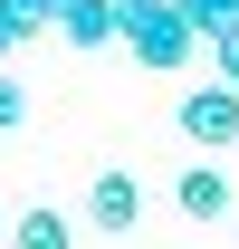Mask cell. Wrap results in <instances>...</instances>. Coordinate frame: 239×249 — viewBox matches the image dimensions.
I'll return each mask as SVG.
<instances>
[{
  "label": "cell",
  "mask_w": 239,
  "mask_h": 249,
  "mask_svg": "<svg viewBox=\"0 0 239 249\" xmlns=\"http://www.w3.org/2000/svg\"><path fill=\"white\" fill-rule=\"evenodd\" d=\"M10 48H19V29H10V19H0V58H10Z\"/></svg>",
  "instance_id": "obj_11"
},
{
  "label": "cell",
  "mask_w": 239,
  "mask_h": 249,
  "mask_svg": "<svg viewBox=\"0 0 239 249\" xmlns=\"http://www.w3.org/2000/svg\"><path fill=\"white\" fill-rule=\"evenodd\" d=\"M0 249H77V220L58 201H38V211H10V240Z\"/></svg>",
  "instance_id": "obj_5"
},
{
  "label": "cell",
  "mask_w": 239,
  "mask_h": 249,
  "mask_svg": "<svg viewBox=\"0 0 239 249\" xmlns=\"http://www.w3.org/2000/svg\"><path fill=\"white\" fill-rule=\"evenodd\" d=\"M115 38L134 48L144 67H191V48H201V29L182 19V0H115Z\"/></svg>",
  "instance_id": "obj_1"
},
{
  "label": "cell",
  "mask_w": 239,
  "mask_h": 249,
  "mask_svg": "<svg viewBox=\"0 0 239 249\" xmlns=\"http://www.w3.org/2000/svg\"><path fill=\"white\" fill-rule=\"evenodd\" d=\"M144 211H153V201H144V182H134L124 163H105V173L86 182V230H105V240H134Z\"/></svg>",
  "instance_id": "obj_3"
},
{
  "label": "cell",
  "mask_w": 239,
  "mask_h": 249,
  "mask_svg": "<svg viewBox=\"0 0 239 249\" xmlns=\"http://www.w3.org/2000/svg\"><path fill=\"white\" fill-rule=\"evenodd\" d=\"M19 124H29V87H19V77H0V134H19Z\"/></svg>",
  "instance_id": "obj_9"
},
{
  "label": "cell",
  "mask_w": 239,
  "mask_h": 249,
  "mask_svg": "<svg viewBox=\"0 0 239 249\" xmlns=\"http://www.w3.org/2000/svg\"><path fill=\"white\" fill-rule=\"evenodd\" d=\"M0 240H10V211H0Z\"/></svg>",
  "instance_id": "obj_12"
},
{
  "label": "cell",
  "mask_w": 239,
  "mask_h": 249,
  "mask_svg": "<svg viewBox=\"0 0 239 249\" xmlns=\"http://www.w3.org/2000/svg\"><path fill=\"white\" fill-rule=\"evenodd\" d=\"M182 19L210 38V29H230V19H239V0H182Z\"/></svg>",
  "instance_id": "obj_8"
},
{
  "label": "cell",
  "mask_w": 239,
  "mask_h": 249,
  "mask_svg": "<svg viewBox=\"0 0 239 249\" xmlns=\"http://www.w3.org/2000/svg\"><path fill=\"white\" fill-rule=\"evenodd\" d=\"M172 211H182V220H239V192H230V173H220V163H182Z\"/></svg>",
  "instance_id": "obj_4"
},
{
  "label": "cell",
  "mask_w": 239,
  "mask_h": 249,
  "mask_svg": "<svg viewBox=\"0 0 239 249\" xmlns=\"http://www.w3.org/2000/svg\"><path fill=\"white\" fill-rule=\"evenodd\" d=\"M172 124H182V144H201V154H230L239 144V87H182V106H172Z\"/></svg>",
  "instance_id": "obj_2"
},
{
  "label": "cell",
  "mask_w": 239,
  "mask_h": 249,
  "mask_svg": "<svg viewBox=\"0 0 239 249\" xmlns=\"http://www.w3.org/2000/svg\"><path fill=\"white\" fill-rule=\"evenodd\" d=\"M58 38H67V48H105V38H115V0H67Z\"/></svg>",
  "instance_id": "obj_6"
},
{
  "label": "cell",
  "mask_w": 239,
  "mask_h": 249,
  "mask_svg": "<svg viewBox=\"0 0 239 249\" xmlns=\"http://www.w3.org/2000/svg\"><path fill=\"white\" fill-rule=\"evenodd\" d=\"M29 10H38V19H48V29H58V19H67V0H29Z\"/></svg>",
  "instance_id": "obj_10"
},
{
  "label": "cell",
  "mask_w": 239,
  "mask_h": 249,
  "mask_svg": "<svg viewBox=\"0 0 239 249\" xmlns=\"http://www.w3.org/2000/svg\"><path fill=\"white\" fill-rule=\"evenodd\" d=\"M210 77L239 87V19H230V29H210Z\"/></svg>",
  "instance_id": "obj_7"
}]
</instances>
